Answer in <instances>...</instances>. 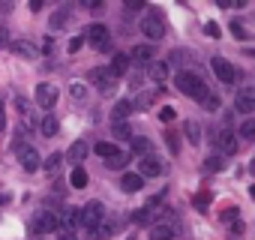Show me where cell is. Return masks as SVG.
Here are the masks:
<instances>
[{
    "instance_id": "1",
    "label": "cell",
    "mask_w": 255,
    "mask_h": 240,
    "mask_svg": "<svg viewBox=\"0 0 255 240\" xmlns=\"http://www.w3.org/2000/svg\"><path fill=\"white\" fill-rule=\"evenodd\" d=\"M174 84H177V90H180V93H186L189 99L204 102V99L210 96V90H207V84L201 81V75H195V72H189V69L177 72V75H174Z\"/></svg>"
},
{
    "instance_id": "2",
    "label": "cell",
    "mask_w": 255,
    "mask_h": 240,
    "mask_svg": "<svg viewBox=\"0 0 255 240\" xmlns=\"http://www.w3.org/2000/svg\"><path fill=\"white\" fill-rule=\"evenodd\" d=\"M15 153H18V162H21V168L27 171V174H36L39 171V165H42V159H39V153H36V147H30V144H15Z\"/></svg>"
},
{
    "instance_id": "3",
    "label": "cell",
    "mask_w": 255,
    "mask_h": 240,
    "mask_svg": "<svg viewBox=\"0 0 255 240\" xmlns=\"http://www.w3.org/2000/svg\"><path fill=\"white\" fill-rule=\"evenodd\" d=\"M141 33H144L150 42H156V39L165 36V21L159 18V12H147V15L141 18Z\"/></svg>"
},
{
    "instance_id": "4",
    "label": "cell",
    "mask_w": 255,
    "mask_h": 240,
    "mask_svg": "<svg viewBox=\"0 0 255 240\" xmlns=\"http://www.w3.org/2000/svg\"><path fill=\"white\" fill-rule=\"evenodd\" d=\"M81 222L87 225V231H96V228L105 222V210H102V204H99V201H87V204L81 207Z\"/></svg>"
},
{
    "instance_id": "5",
    "label": "cell",
    "mask_w": 255,
    "mask_h": 240,
    "mask_svg": "<svg viewBox=\"0 0 255 240\" xmlns=\"http://www.w3.org/2000/svg\"><path fill=\"white\" fill-rule=\"evenodd\" d=\"M57 228H60V219L51 210H39L30 219V231H36V234H48V231H57Z\"/></svg>"
},
{
    "instance_id": "6",
    "label": "cell",
    "mask_w": 255,
    "mask_h": 240,
    "mask_svg": "<svg viewBox=\"0 0 255 240\" xmlns=\"http://www.w3.org/2000/svg\"><path fill=\"white\" fill-rule=\"evenodd\" d=\"M87 42L96 48V51H108L111 48V33L105 24H90L87 27Z\"/></svg>"
},
{
    "instance_id": "7",
    "label": "cell",
    "mask_w": 255,
    "mask_h": 240,
    "mask_svg": "<svg viewBox=\"0 0 255 240\" xmlns=\"http://www.w3.org/2000/svg\"><path fill=\"white\" fill-rule=\"evenodd\" d=\"M57 96H60V93H57V87H54V84H48V81L36 84L33 99H36V105H39V108H45V111H48V108H54V105H57Z\"/></svg>"
},
{
    "instance_id": "8",
    "label": "cell",
    "mask_w": 255,
    "mask_h": 240,
    "mask_svg": "<svg viewBox=\"0 0 255 240\" xmlns=\"http://www.w3.org/2000/svg\"><path fill=\"white\" fill-rule=\"evenodd\" d=\"M210 69H213V75H216L222 84H234V81H237V69H234L225 57H213V60H210Z\"/></svg>"
},
{
    "instance_id": "9",
    "label": "cell",
    "mask_w": 255,
    "mask_h": 240,
    "mask_svg": "<svg viewBox=\"0 0 255 240\" xmlns=\"http://www.w3.org/2000/svg\"><path fill=\"white\" fill-rule=\"evenodd\" d=\"M234 108L240 114H252L255 111V87H240L237 90V99H234Z\"/></svg>"
},
{
    "instance_id": "10",
    "label": "cell",
    "mask_w": 255,
    "mask_h": 240,
    "mask_svg": "<svg viewBox=\"0 0 255 240\" xmlns=\"http://www.w3.org/2000/svg\"><path fill=\"white\" fill-rule=\"evenodd\" d=\"M216 147H219L222 156L237 153V138H234V132H231V129H219V132H216Z\"/></svg>"
},
{
    "instance_id": "11",
    "label": "cell",
    "mask_w": 255,
    "mask_h": 240,
    "mask_svg": "<svg viewBox=\"0 0 255 240\" xmlns=\"http://www.w3.org/2000/svg\"><path fill=\"white\" fill-rule=\"evenodd\" d=\"M162 171H165L162 159H156V156H144V159H138V174H141V177H159Z\"/></svg>"
},
{
    "instance_id": "12",
    "label": "cell",
    "mask_w": 255,
    "mask_h": 240,
    "mask_svg": "<svg viewBox=\"0 0 255 240\" xmlns=\"http://www.w3.org/2000/svg\"><path fill=\"white\" fill-rule=\"evenodd\" d=\"M9 48H12L15 57H24V60H36V57H39V48H36L30 39H15Z\"/></svg>"
},
{
    "instance_id": "13",
    "label": "cell",
    "mask_w": 255,
    "mask_h": 240,
    "mask_svg": "<svg viewBox=\"0 0 255 240\" xmlns=\"http://www.w3.org/2000/svg\"><path fill=\"white\" fill-rule=\"evenodd\" d=\"M90 81H93V84H96V87H99V90H111V87H114V81H117V78H114V75H111V72H108V69H102V66H96V69H93V72H90Z\"/></svg>"
},
{
    "instance_id": "14",
    "label": "cell",
    "mask_w": 255,
    "mask_h": 240,
    "mask_svg": "<svg viewBox=\"0 0 255 240\" xmlns=\"http://www.w3.org/2000/svg\"><path fill=\"white\" fill-rule=\"evenodd\" d=\"M120 186H123V192H138V189L144 186V177H141L138 171H126V174L120 177Z\"/></svg>"
},
{
    "instance_id": "15",
    "label": "cell",
    "mask_w": 255,
    "mask_h": 240,
    "mask_svg": "<svg viewBox=\"0 0 255 240\" xmlns=\"http://www.w3.org/2000/svg\"><path fill=\"white\" fill-rule=\"evenodd\" d=\"M135 111V102H129V99H120L114 108H111V123H114V120H126V117H129Z\"/></svg>"
},
{
    "instance_id": "16",
    "label": "cell",
    "mask_w": 255,
    "mask_h": 240,
    "mask_svg": "<svg viewBox=\"0 0 255 240\" xmlns=\"http://www.w3.org/2000/svg\"><path fill=\"white\" fill-rule=\"evenodd\" d=\"M126 69H129V54H114L108 72H111L114 78H120V75H126Z\"/></svg>"
},
{
    "instance_id": "17",
    "label": "cell",
    "mask_w": 255,
    "mask_h": 240,
    "mask_svg": "<svg viewBox=\"0 0 255 240\" xmlns=\"http://www.w3.org/2000/svg\"><path fill=\"white\" fill-rule=\"evenodd\" d=\"M129 60H135V63H153V45H135L132 48V54H129Z\"/></svg>"
},
{
    "instance_id": "18",
    "label": "cell",
    "mask_w": 255,
    "mask_h": 240,
    "mask_svg": "<svg viewBox=\"0 0 255 240\" xmlns=\"http://www.w3.org/2000/svg\"><path fill=\"white\" fill-rule=\"evenodd\" d=\"M168 72H171V66H168L165 60H153V63L147 66V75H150L153 81H165V78H168Z\"/></svg>"
},
{
    "instance_id": "19",
    "label": "cell",
    "mask_w": 255,
    "mask_h": 240,
    "mask_svg": "<svg viewBox=\"0 0 255 240\" xmlns=\"http://www.w3.org/2000/svg\"><path fill=\"white\" fill-rule=\"evenodd\" d=\"M111 132H114L117 141H123V138H126V141H132V138H135V135H132V126L126 123V120H114V123H111Z\"/></svg>"
},
{
    "instance_id": "20",
    "label": "cell",
    "mask_w": 255,
    "mask_h": 240,
    "mask_svg": "<svg viewBox=\"0 0 255 240\" xmlns=\"http://www.w3.org/2000/svg\"><path fill=\"white\" fill-rule=\"evenodd\" d=\"M129 144H132V153H135V156H141V159H144V156H150V150H153L150 138H144V135H135Z\"/></svg>"
},
{
    "instance_id": "21",
    "label": "cell",
    "mask_w": 255,
    "mask_h": 240,
    "mask_svg": "<svg viewBox=\"0 0 255 240\" xmlns=\"http://www.w3.org/2000/svg\"><path fill=\"white\" fill-rule=\"evenodd\" d=\"M39 132H42L45 138L57 135V117H54V114H45V117L39 120Z\"/></svg>"
},
{
    "instance_id": "22",
    "label": "cell",
    "mask_w": 255,
    "mask_h": 240,
    "mask_svg": "<svg viewBox=\"0 0 255 240\" xmlns=\"http://www.w3.org/2000/svg\"><path fill=\"white\" fill-rule=\"evenodd\" d=\"M171 237H174V228L165 225V222H159V225L150 228V240H171Z\"/></svg>"
},
{
    "instance_id": "23",
    "label": "cell",
    "mask_w": 255,
    "mask_h": 240,
    "mask_svg": "<svg viewBox=\"0 0 255 240\" xmlns=\"http://www.w3.org/2000/svg\"><path fill=\"white\" fill-rule=\"evenodd\" d=\"M78 222H81V210H75V207H69V210L63 213V219H60V228H69V231H72V228H75Z\"/></svg>"
},
{
    "instance_id": "24",
    "label": "cell",
    "mask_w": 255,
    "mask_h": 240,
    "mask_svg": "<svg viewBox=\"0 0 255 240\" xmlns=\"http://www.w3.org/2000/svg\"><path fill=\"white\" fill-rule=\"evenodd\" d=\"M237 132H240V138H243V141H255V117H246L243 123H240V129H237Z\"/></svg>"
},
{
    "instance_id": "25",
    "label": "cell",
    "mask_w": 255,
    "mask_h": 240,
    "mask_svg": "<svg viewBox=\"0 0 255 240\" xmlns=\"http://www.w3.org/2000/svg\"><path fill=\"white\" fill-rule=\"evenodd\" d=\"M93 153H99V156H105V159H114L120 150H117V144H111V141H99V144L93 147Z\"/></svg>"
},
{
    "instance_id": "26",
    "label": "cell",
    "mask_w": 255,
    "mask_h": 240,
    "mask_svg": "<svg viewBox=\"0 0 255 240\" xmlns=\"http://www.w3.org/2000/svg\"><path fill=\"white\" fill-rule=\"evenodd\" d=\"M66 21H69V12H66V9H57V12L48 18V27H51V30H60Z\"/></svg>"
},
{
    "instance_id": "27",
    "label": "cell",
    "mask_w": 255,
    "mask_h": 240,
    "mask_svg": "<svg viewBox=\"0 0 255 240\" xmlns=\"http://www.w3.org/2000/svg\"><path fill=\"white\" fill-rule=\"evenodd\" d=\"M87 153H90V150H87V144H84V141H75V144L69 147V159H72V162H81Z\"/></svg>"
},
{
    "instance_id": "28",
    "label": "cell",
    "mask_w": 255,
    "mask_h": 240,
    "mask_svg": "<svg viewBox=\"0 0 255 240\" xmlns=\"http://www.w3.org/2000/svg\"><path fill=\"white\" fill-rule=\"evenodd\" d=\"M183 132H186V138H189L192 144H198V141H201V129H198V123H195V120H186Z\"/></svg>"
},
{
    "instance_id": "29",
    "label": "cell",
    "mask_w": 255,
    "mask_h": 240,
    "mask_svg": "<svg viewBox=\"0 0 255 240\" xmlns=\"http://www.w3.org/2000/svg\"><path fill=\"white\" fill-rule=\"evenodd\" d=\"M222 168H225V159H222V156H207V159H204V171L216 174V171H222Z\"/></svg>"
},
{
    "instance_id": "30",
    "label": "cell",
    "mask_w": 255,
    "mask_h": 240,
    "mask_svg": "<svg viewBox=\"0 0 255 240\" xmlns=\"http://www.w3.org/2000/svg\"><path fill=\"white\" fill-rule=\"evenodd\" d=\"M87 180H90V177H87V171H84V168H75V171H72V177H69V183H72L75 189H84V186H87Z\"/></svg>"
},
{
    "instance_id": "31",
    "label": "cell",
    "mask_w": 255,
    "mask_h": 240,
    "mask_svg": "<svg viewBox=\"0 0 255 240\" xmlns=\"http://www.w3.org/2000/svg\"><path fill=\"white\" fill-rule=\"evenodd\" d=\"M60 162H63V156H60V153H51V156L45 159V171H48V174H57Z\"/></svg>"
},
{
    "instance_id": "32",
    "label": "cell",
    "mask_w": 255,
    "mask_h": 240,
    "mask_svg": "<svg viewBox=\"0 0 255 240\" xmlns=\"http://www.w3.org/2000/svg\"><path fill=\"white\" fill-rule=\"evenodd\" d=\"M132 222L135 225H150V210H135L132 213Z\"/></svg>"
},
{
    "instance_id": "33",
    "label": "cell",
    "mask_w": 255,
    "mask_h": 240,
    "mask_svg": "<svg viewBox=\"0 0 255 240\" xmlns=\"http://www.w3.org/2000/svg\"><path fill=\"white\" fill-rule=\"evenodd\" d=\"M126 162H129V156H126V153H117L114 159H108V168H123Z\"/></svg>"
},
{
    "instance_id": "34",
    "label": "cell",
    "mask_w": 255,
    "mask_h": 240,
    "mask_svg": "<svg viewBox=\"0 0 255 240\" xmlns=\"http://www.w3.org/2000/svg\"><path fill=\"white\" fill-rule=\"evenodd\" d=\"M165 138H168V150L177 156V153H180V141H177V135H174V132H165Z\"/></svg>"
},
{
    "instance_id": "35",
    "label": "cell",
    "mask_w": 255,
    "mask_h": 240,
    "mask_svg": "<svg viewBox=\"0 0 255 240\" xmlns=\"http://www.w3.org/2000/svg\"><path fill=\"white\" fill-rule=\"evenodd\" d=\"M195 207H198V210H207V207H210V195H207V192H198V195H195Z\"/></svg>"
},
{
    "instance_id": "36",
    "label": "cell",
    "mask_w": 255,
    "mask_h": 240,
    "mask_svg": "<svg viewBox=\"0 0 255 240\" xmlns=\"http://www.w3.org/2000/svg\"><path fill=\"white\" fill-rule=\"evenodd\" d=\"M69 93H72V96H75V99L81 102V99L87 96V87H84V84H72V87H69Z\"/></svg>"
},
{
    "instance_id": "37",
    "label": "cell",
    "mask_w": 255,
    "mask_h": 240,
    "mask_svg": "<svg viewBox=\"0 0 255 240\" xmlns=\"http://www.w3.org/2000/svg\"><path fill=\"white\" fill-rule=\"evenodd\" d=\"M201 105H204L207 111H216V108H219V96H216V93H210V96H207V99H204Z\"/></svg>"
},
{
    "instance_id": "38",
    "label": "cell",
    "mask_w": 255,
    "mask_h": 240,
    "mask_svg": "<svg viewBox=\"0 0 255 240\" xmlns=\"http://www.w3.org/2000/svg\"><path fill=\"white\" fill-rule=\"evenodd\" d=\"M57 240H78V237H75V231H69V228H57Z\"/></svg>"
},
{
    "instance_id": "39",
    "label": "cell",
    "mask_w": 255,
    "mask_h": 240,
    "mask_svg": "<svg viewBox=\"0 0 255 240\" xmlns=\"http://www.w3.org/2000/svg\"><path fill=\"white\" fill-rule=\"evenodd\" d=\"M174 117H177V114H174V108H168V105L159 111V120H162V123H165V120H174Z\"/></svg>"
},
{
    "instance_id": "40",
    "label": "cell",
    "mask_w": 255,
    "mask_h": 240,
    "mask_svg": "<svg viewBox=\"0 0 255 240\" xmlns=\"http://www.w3.org/2000/svg\"><path fill=\"white\" fill-rule=\"evenodd\" d=\"M231 33H234L237 39H246V30H243V24H240V21H234V24H231Z\"/></svg>"
},
{
    "instance_id": "41",
    "label": "cell",
    "mask_w": 255,
    "mask_h": 240,
    "mask_svg": "<svg viewBox=\"0 0 255 240\" xmlns=\"http://www.w3.org/2000/svg\"><path fill=\"white\" fill-rule=\"evenodd\" d=\"M81 45H84V39H81V36H72V39H69V54H72V51H78Z\"/></svg>"
},
{
    "instance_id": "42",
    "label": "cell",
    "mask_w": 255,
    "mask_h": 240,
    "mask_svg": "<svg viewBox=\"0 0 255 240\" xmlns=\"http://www.w3.org/2000/svg\"><path fill=\"white\" fill-rule=\"evenodd\" d=\"M234 216H237V210H234V207L222 210V222H231V225H234Z\"/></svg>"
},
{
    "instance_id": "43",
    "label": "cell",
    "mask_w": 255,
    "mask_h": 240,
    "mask_svg": "<svg viewBox=\"0 0 255 240\" xmlns=\"http://www.w3.org/2000/svg\"><path fill=\"white\" fill-rule=\"evenodd\" d=\"M6 129V108H3V99H0V132Z\"/></svg>"
},
{
    "instance_id": "44",
    "label": "cell",
    "mask_w": 255,
    "mask_h": 240,
    "mask_svg": "<svg viewBox=\"0 0 255 240\" xmlns=\"http://www.w3.org/2000/svg\"><path fill=\"white\" fill-rule=\"evenodd\" d=\"M204 33H207V36H210V39H216V36H219V27H216V24H213V21H210V24H207V27H204Z\"/></svg>"
},
{
    "instance_id": "45",
    "label": "cell",
    "mask_w": 255,
    "mask_h": 240,
    "mask_svg": "<svg viewBox=\"0 0 255 240\" xmlns=\"http://www.w3.org/2000/svg\"><path fill=\"white\" fill-rule=\"evenodd\" d=\"M3 45H12V42H9V33H6V27H0V48H3Z\"/></svg>"
},
{
    "instance_id": "46",
    "label": "cell",
    "mask_w": 255,
    "mask_h": 240,
    "mask_svg": "<svg viewBox=\"0 0 255 240\" xmlns=\"http://www.w3.org/2000/svg\"><path fill=\"white\" fill-rule=\"evenodd\" d=\"M126 6L129 9H144V0H126Z\"/></svg>"
},
{
    "instance_id": "47",
    "label": "cell",
    "mask_w": 255,
    "mask_h": 240,
    "mask_svg": "<svg viewBox=\"0 0 255 240\" xmlns=\"http://www.w3.org/2000/svg\"><path fill=\"white\" fill-rule=\"evenodd\" d=\"M12 201V195H6V192H0V204H9Z\"/></svg>"
},
{
    "instance_id": "48",
    "label": "cell",
    "mask_w": 255,
    "mask_h": 240,
    "mask_svg": "<svg viewBox=\"0 0 255 240\" xmlns=\"http://www.w3.org/2000/svg\"><path fill=\"white\" fill-rule=\"evenodd\" d=\"M249 195H252V198H255V186H252V189H249Z\"/></svg>"
},
{
    "instance_id": "49",
    "label": "cell",
    "mask_w": 255,
    "mask_h": 240,
    "mask_svg": "<svg viewBox=\"0 0 255 240\" xmlns=\"http://www.w3.org/2000/svg\"><path fill=\"white\" fill-rule=\"evenodd\" d=\"M129 240H135V237H129Z\"/></svg>"
}]
</instances>
